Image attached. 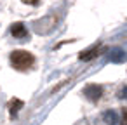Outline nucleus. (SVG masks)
<instances>
[{
	"label": "nucleus",
	"instance_id": "1",
	"mask_svg": "<svg viewBox=\"0 0 127 125\" xmlns=\"http://www.w3.org/2000/svg\"><path fill=\"white\" fill-rule=\"evenodd\" d=\"M33 61H35L33 54H30L26 50H14L11 54V64L18 71H26L28 68L33 66Z\"/></svg>",
	"mask_w": 127,
	"mask_h": 125
},
{
	"label": "nucleus",
	"instance_id": "2",
	"mask_svg": "<svg viewBox=\"0 0 127 125\" xmlns=\"http://www.w3.org/2000/svg\"><path fill=\"white\" fill-rule=\"evenodd\" d=\"M101 52H103V47L97 44V45H94V47H91V49H87V50H82V52L78 54V57H80V61H92V59L97 57Z\"/></svg>",
	"mask_w": 127,
	"mask_h": 125
},
{
	"label": "nucleus",
	"instance_id": "3",
	"mask_svg": "<svg viewBox=\"0 0 127 125\" xmlns=\"http://www.w3.org/2000/svg\"><path fill=\"white\" fill-rule=\"evenodd\" d=\"M84 94H85L87 99L97 101V99L103 96V87H101V85H87V87L84 89Z\"/></svg>",
	"mask_w": 127,
	"mask_h": 125
},
{
	"label": "nucleus",
	"instance_id": "4",
	"mask_svg": "<svg viewBox=\"0 0 127 125\" xmlns=\"http://www.w3.org/2000/svg\"><path fill=\"white\" fill-rule=\"evenodd\" d=\"M103 120H104V123H108V125H118V123H120V115H118L115 109H106V111L103 113Z\"/></svg>",
	"mask_w": 127,
	"mask_h": 125
},
{
	"label": "nucleus",
	"instance_id": "5",
	"mask_svg": "<svg viewBox=\"0 0 127 125\" xmlns=\"http://www.w3.org/2000/svg\"><path fill=\"white\" fill-rule=\"evenodd\" d=\"M26 26L23 25V23H14L12 26H11V35L12 37H16V38H25L26 37Z\"/></svg>",
	"mask_w": 127,
	"mask_h": 125
},
{
	"label": "nucleus",
	"instance_id": "6",
	"mask_svg": "<svg viewBox=\"0 0 127 125\" xmlns=\"http://www.w3.org/2000/svg\"><path fill=\"white\" fill-rule=\"evenodd\" d=\"M108 57H110V61L111 63H122L124 59H125V54H124V50L122 49H113V50H110V54H108Z\"/></svg>",
	"mask_w": 127,
	"mask_h": 125
},
{
	"label": "nucleus",
	"instance_id": "7",
	"mask_svg": "<svg viewBox=\"0 0 127 125\" xmlns=\"http://www.w3.org/2000/svg\"><path fill=\"white\" fill-rule=\"evenodd\" d=\"M21 108H23V101H21V99H12L11 104H9V113H11V116L16 118V115H18V111H19Z\"/></svg>",
	"mask_w": 127,
	"mask_h": 125
},
{
	"label": "nucleus",
	"instance_id": "8",
	"mask_svg": "<svg viewBox=\"0 0 127 125\" xmlns=\"http://www.w3.org/2000/svg\"><path fill=\"white\" fill-rule=\"evenodd\" d=\"M118 96H120V99H125V101H127V85H124V87L120 89V94H118Z\"/></svg>",
	"mask_w": 127,
	"mask_h": 125
},
{
	"label": "nucleus",
	"instance_id": "9",
	"mask_svg": "<svg viewBox=\"0 0 127 125\" xmlns=\"http://www.w3.org/2000/svg\"><path fill=\"white\" fill-rule=\"evenodd\" d=\"M120 115H122V125H127V108H124Z\"/></svg>",
	"mask_w": 127,
	"mask_h": 125
},
{
	"label": "nucleus",
	"instance_id": "10",
	"mask_svg": "<svg viewBox=\"0 0 127 125\" xmlns=\"http://www.w3.org/2000/svg\"><path fill=\"white\" fill-rule=\"evenodd\" d=\"M25 4H30V5H35V4H38V0H23Z\"/></svg>",
	"mask_w": 127,
	"mask_h": 125
},
{
	"label": "nucleus",
	"instance_id": "11",
	"mask_svg": "<svg viewBox=\"0 0 127 125\" xmlns=\"http://www.w3.org/2000/svg\"><path fill=\"white\" fill-rule=\"evenodd\" d=\"M125 57H127V56H125Z\"/></svg>",
	"mask_w": 127,
	"mask_h": 125
}]
</instances>
